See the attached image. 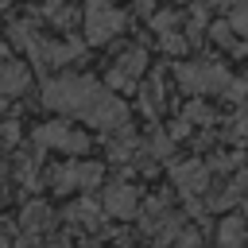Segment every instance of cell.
Listing matches in <instances>:
<instances>
[{
    "label": "cell",
    "mask_w": 248,
    "mask_h": 248,
    "mask_svg": "<svg viewBox=\"0 0 248 248\" xmlns=\"http://www.w3.org/2000/svg\"><path fill=\"white\" fill-rule=\"evenodd\" d=\"M178 81L186 93H225L236 85V78H229L217 62H182L178 66Z\"/></svg>",
    "instance_id": "obj_2"
},
{
    "label": "cell",
    "mask_w": 248,
    "mask_h": 248,
    "mask_svg": "<svg viewBox=\"0 0 248 248\" xmlns=\"http://www.w3.org/2000/svg\"><path fill=\"white\" fill-rule=\"evenodd\" d=\"M163 50H174V54H182L186 50V39L174 31V35H163Z\"/></svg>",
    "instance_id": "obj_16"
},
{
    "label": "cell",
    "mask_w": 248,
    "mask_h": 248,
    "mask_svg": "<svg viewBox=\"0 0 248 248\" xmlns=\"http://www.w3.org/2000/svg\"><path fill=\"white\" fill-rule=\"evenodd\" d=\"M186 116H190V120H213V112H209L205 105H198V101H194V105L186 108Z\"/></svg>",
    "instance_id": "obj_17"
},
{
    "label": "cell",
    "mask_w": 248,
    "mask_h": 248,
    "mask_svg": "<svg viewBox=\"0 0 248 248\" xmlns=\"http://www.w3.org/2000/svg\"><path fill=\"white\" fill-rule=\"evenodd\" d=\"M4 194H8V190H4V167H0V205H4Z\"/></svg>",
    "instance_id": "obj_18"
},
{
    "label": "cell",
    "mask_w": 248,
    "mask_h": 248,
    "mask_svg": "<svg viewBox=\"0 0 248 248\" xmlns=\"http://www.w3.org/2000/svg\"><path fill=\"white\" fill-rule=\"evenodd\" d=\"M43 101L46 108L54 112H66V116H81L85 124H97L105 132H120L128 128V108L120 97H112L105 85H97L93 78H78V74H66V78H54L43 85Z\"/></svg>",
    "instance_id": "obj_1"
},
{
    "label": "cell",
    "mask_w": 248,
    "mask_h": 248,
    "mask_svg": "<svg viewBox=\"0 0 248 248\" xmlns=\"http://www.w3.org/2000/svg\"><path fill=\"white\" fill-rule=\"evenodd\" d=\"M178 23H182V16H178V12H159V16H155L159 39H163V35H174V31H178Z\"/></svg>",
    "instance_id": "obj_14"
},
{
    "label": "cell",
    "mask_w": 248,
    "mask_h": 248,
    "mask_svg": "<svg viewBox=\"0 0 248 248\" xmlns=\"http://www.w3.org/2000/svg\"><path fill=\"white\" fill-rule=\"evenodd\" d=\"M105 213L108 217H136L140 213V190L132 182H108L105 186Z\"/></svg>",
    "instance_id": "obj_6"
},
{
    "label": "cell",
    "mask_w": 248,
    "mask_h": 248,
    "mask_svg": "<svg viewBox=\"0 0 248 248\" xmlns=\"http://www.w3.org/2000/svg\"><path fill=\"white\" fill-rule=\"evenodd\" d=\"M101 182V163H66L54 170V190H85Z\"/></svg>",
    "instance_id": "obj_5"
},
{
    "label": "cell",
    "mask_w": 248,
    "mask_h": 248,
    "mask_svg": "<svg viewBox=\"0 0 248 248\" xmlns=\"http://www.w3.org/2000/svg\"><path fill=\"white\" fill-rule=\"evenodd\" d=\"M217 244H221V248H248L244 221H240V217H225V221H221V232H217Z\"/></svg>",
    "instance_id": "obj_11"
},
{
    "label": "cell",
    "mask_w": 248,
    "mask_h": 248,
    "mask_svg": "<svg viewBox=\"0 0 248 248\" xmlns=\"http://www.w3.org/2000/svg\"><path fill=\"white\" fill-rule=\"evenodd\" d=\"M167 248H202V236H198L194 229H182V232H178V236H174Z\"/></svg>",
    "instance_id": "obj_15"
},
{
    "label": "cell",
    "mask_w": 248,
    "mask_h": 248,
    "mask_svg": "<svg viewBox=\"0 0 248 248\" xmlns=\"http://www.w3.org/2000/svg\"><path fill=\"white\" fill-rule=\"evenodd\" d=\"M27 89V70L19 62H0V97H16Z\"/></svg>",
    "instance_id": "obj_9"
},
{
    "label": "cell",
    "mask_w": 248,
    "mask_h": 248,
    "mask_svg": "<svg viewBox=\"0 0 248 248\" xmlns=\"http://www.w3.org/2000/svg\"><path fill=\"white\" fill-rule=\"evenodd\" d=\"M50 217H54V213H50L46 202H31V205L23 209V232H27V236L46 232V229H50Z\"/></svg>",
    "instance_id": "obj_10"
},
{
    "label": "cell",
    "mask_w": 248,
    "mask_h": 248,
    "mask_svg": "<svg viewBox=\"0 0 248 248\" xmlns=\"http://www.w3.org/2000/svg\"><path fill=\"white\" fill-rule=\"evenodd\" d=\"M170 178H174V186L194 202L198 194H205L209 190V170L202 167V159H190V163H178L174 170H170Z\"/></svg>",
    "instance_id": "obj_7"
},
{
    "label": "cell",
    "mask_w": 248,
    "mask_h": 248,
    "mask_svg": "<svg viewBox=\"0 0 248 248\" xmlns=\"http://www.w3.org/2000/svg\"><path fill=\"white\" fill-rule=\"evenodd\" d=\"M124 31V16L112 0H89L85 4V35L89 43H108Z\"/></svg>",
    "instance_id": "obj_3"
},
{
    "label": "cell",
    "mask_w": 248,
    "mask_h": 248,
    "mask_svg": "<svg viewBox=\"0 0 248 248\" xmlns=\"http://www.w3.org/2000/svg\"><path fill=\"white\" fill-rule=\"evenodd\" d=\"M229 23H232V31H240V35L248 39V0H236V4H232Z\"/></svg>",
    "instance_id": "obj_13"
},
{
    "label": "cell",
    "mask_w": 248,
    "mask_h": 248,
    "mask_svg": "<svg viewBox=\"0 0 248 248\" xmlns=\"http://www.w3.org/2000/svg\"><path fill=\"white\" fill-rule=\"evenodd\" d=\"M0 248H8V240H4V236H0Z\"/></svg>",
    "instance_id": "obj_19"
},
{
    "label": "cell",
    "mask_w": 248,
    "mask_h": 248,
    "mask_svg": "<svg viewBox=\"0 0 248 248\" xmlns=\"http://www.w3.org/2000/svg\"><path fill=\"white\" fill-rule=\"evenodd\" d=\"M70 217H74V225L93 229V225H97V205H93V202H78V205L70 209Z\"/></svg>",
    "instance_id": "obj_12"
},
{
    "label": "cell",
    "mask_w": 248,
    "mask_h": 248,
    "mask_svg": "<svg viewBox=\"0 0 248 248\" xmlns=\"http://www.w3.org/2000/svg\"><path fill=\"white\" fill-rule=\"evenodd\" d=\"M54 248H62V244H54Z\"/></svg>",
    "instance_id": "obj_20"
},
{
    "label": "cell",
    "mask_w": 248,
    "mask_h": 248,
    "mask_svg": "<svg viewBox=\"0 0 248 248\" xmlns=\"http://www.w3.org/2000/svg\"><path fill=\"white\" fill-rule=\"evenodd\" d=\"M35 143L39 147H58V151H70V155H81L89 147V140L78 128H70V124H43V128H35Z\"/></svg>",
    "instance_id": "obj_4"
},
{
    "label": "cell",
    "mask_w": 248,
    "mask_h": 248,
    "mask_svg": "<svg viewBox=\"0 0 248 248\" xmlns=\"http://www.w3.org/2000/svg\"><path fill=\"white\" fill-rule=\"evenodd\" d=\"M143 66H147V54H143L140 46L124 50V54L116 58V66L108 70V85H136V81L143 78Z\"/></svg>",
    "instance_id": "obj_8"
}]
</instances>
